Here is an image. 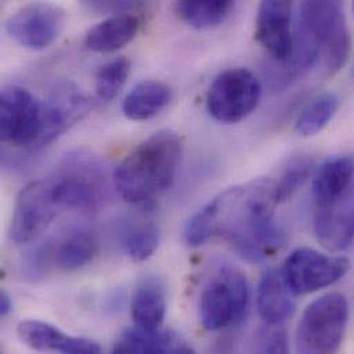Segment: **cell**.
I'll use <instances>...</instances> for the list:
<instances>
[{
  "label": "cell",
  "instance_id": "20",
  "mask_svg": "<svg viewBox=\"0 0 354 354\" xmlns=\"http://www.w3.org/2000/svg\"><path fill=\"white\" fill-rule=\"evenodd\" d=\"M171 87L160 80L140 82L123 100L122 111L133 122H144L160 113L171 101Z\"/></svg>",
  "mask_w": 354,
  "mask_h": 354
},
{
  "label": "cell",
  "instance_id": "27",
  "mask_svg": "<svg viewBox=\"0 0 354 354\" xmlns=\"http://www.w3.org/2000/svg\"><path fill=\"white\" fill-rule=\"evenodd\" d=\"M130 71L131 61L126 57L116 58L101 66L95 79L97 97L104 102L115 100L124 86Z\"/></svg>",
  "mask_w": 354,
  "mask_h": 354
},
{
  "label": "cell",
  "instance_id": "12",
  "mask_svg": "<svg viewBox=\"0 0 354 354\" xmlns=\"http://www.w3.org/2000/svg\"><path fill=\"white\" fill-rule=\"evenodd\" d=\"M43 105L41 133L35 148H43L80 122L90 111L86 94L72 82H58Z\"/></svg>",
  "mask_w": 354,
  "mask_h": 354
},
{
  "label": "cell",
  "instance_id": "29",
  "mask_svg": "<svg viewBox=\"0 0 354 354\" xmlns=\"http://www.w3.org/2000/svg\"><path fill=\"white\" fill-rule=\"evenodd\" d=\"M252 354H291L284 326L263 324L255 337Z\"/></svg>",
  "mask_w": 354,
  "mask_h": 354
},
{
  "label": "cell",
  "instance_id": "22",
  "mask_svg": "<svg viewBox=\"0 0 354 354\" xmlns=\"http://www.w3.org/2000/svg\"><path fill=\"white\" fill-rule=\"evenodd\" d=\"M17 335L24 345L40 353L66 354L75 338L40 320H22L17 326Z\"/></svg>",
  "mask_w": 354,
  "mask_h": 354
},
{
  "label": "cell",
  "instance_id": "2",
  "mask_svg": "<svg viewBox=\"0 0 354 354\" xmlns=\"http://www.w3.org/2000/svg\"><path fill=\"white\" fill-rule=\"evenodd\" d=\"M182 158L176 131L160 130L144 140L115 170L113 185L130 204L151 208L171 187Z\"/></svg>",
  "mask_w": 354,
  "mask_h": 354
},
{
  "label": "cell",
  "instance_id": "25",
  "mask_svg": "<svg viewBox=\"0 0 354 354\" xmlns=\"http://www.w3.org/2000/svg\"><path fill=\"white\" fill-rule=\"evenodd\" d=\"M170 335L162 331H147L138 327L120 334L112 354H166Z\"/></svg>",
  "mask_w": 354,
  "mask_h": 354
},
{
  "label": "cell",
  "instance_id": "28",
  "mask_svg": "<svg viewBox=\"0 0 354 354\" xmlns=\"http://www.w3.org/2000/svg\"><path fill=\"white\" fill-rule=\"evenodd\" d=\"M160 233L156 225L142 223L127 232L123 247L127 257L134 262L148 261L158 250Z\"/></svg>",
  "mask_w": 354,
  "mask_h": 354
},
{
  "label": "cell",
  "instance_id": "8",
  "mask_svg": "<svg viewBox=\"0 0 354 354\" xmlns=\"http://www.w3.org/2000/svg\"><path fill=\"white\" fill-rule=\"evenodd\" d=\"M349 268L351 262L344 257H330L302 247L286 258L280 270L292 295H306L335 284Z\"/></svg>",
  "mask_w": 354,
  "mask_h": 354
},
{
  "label": "cell",
  "instance_id": "14",
  "mask_svg": "<svg viewBox=\"0 0 354 354\" xmlns=\"http://www.w3.org/2000/svg\"><path fill=\"white\" fill-rule=\"evenodd\" d=\"M240 189L234 186L223 190L187 219L183 229V239L187 245L198 247L214 236L222 234Z\"/></svg>",
  "mask_w": 354,
  "mask_h": 354
},
{
  "label": "cell",
  "instance_id": "17",
  "mask_svg": "<svg viewBox=\"0 0 354 354\" xmlns=\"http://www.w3.org/2000/svg\"><path fill=\"white\" fill-rule=\"evenodd\" d=\"M257 309L263 324L284 326L294 313L295 302L287 288L281 270H268L257 290Z\"/></svg>",
  "mask_w": 354,
  "mask_h": 354
},
{
  "label": "cell",
  "instance_id": "31",
  "mask_svg": "<svg viewBox=\"0 0 354 354\" xmlns=\"http://www.w3.org/2000/svg\"><path fill=\"white\" fill-rule=\"evenodd\" d=\"M66 354H102V351L97 342L75 337Z\"/></svg>",
  "mask_w": 354,
  "mask_h": 354
},
{
  "label": "cell",
  "instance_id": "15",
  "mask_svg": "<svg viewBox=\"0 0 354 354\" xmlns=\"http://www.w3.org/2000/svg\"><path fill=\"white\" fill-rule=\"evenodd\" d=\"M317 240L330 251L348 248L354 239V192L344 200L317 208L315 216Z\"/></svg>",
  "mask_w": 354,
  "mask_h": 354
},
{
  "label": "cell",
  "instance_id": "4",
  "mask_svg": "<svg viewBox=\"0 0 354 354\" xmlns=\"http://www.w3.org/2000/svg\"><path fill=\"white\" fill-rule=\"evenodd\" d=\"M48 180L59 207L94 211L108 197L105 167L97 155L84 148L64 156Z\"/></svg>",
  "mask_w": 354,
  "mask_h": 354
},
{
  "label": "cell",
  "instance_id": "23",
  "mask_svg": "<svg viewBox=\"0 0 354 354\" xmlns=\"http://www.w3.org/2000/svg\"><path fill=\"white\" fill-rule=\"evenodd\" d=\"M234 3L229 0H190L176 6L182 21L196 29H209L225 22L233 12Z\"/></svg>",
  "mask_w": 354,
  "mask_h": 354
},
{
  "label": "cell",
  "instance_id": "13",
  "mask_svg": "<svg viewBox=\"0 0 354 354\" xmlns=\"http://www.w3.org/2000/svg\"><path fill=\"white\" fill-rule=\"evenodd\" d=\"M292 1L268 0L258 8L255 36L265 51L277 62L287 61L294 50Z\"/></svg>",
  "mask_w": 354,
  "mask_h": 354
},
{
  "label": "cell",
  "instance_id": "33",
  "mask_svg": "<svg viewBox=\"0 0 354 354\" xmlns=\"http://www.w3.org/2000/svg\"><path fill=\"white\" fill-rule=\"evenodd\" d=\"M166 354H196L194 351H192L190 348H186V346H179L176 349H171V351H167Z\"/></svg>",
  "mask_w": 354,
  "mask_h": 354
},
{
  "label": "cell",
  "instance_id": "34",
  "mask_svg": "<svg viewBox=\"0 0 354 354\" xmlns=\"http://www.w3.org/2000/svg\"><path fill=\"white\" fill-rule=\"evenodd\" d=\"M353 10H354V4H353Z\"/></svg>",
  "mask_w": 354,
  "mask_h": 354
},
{
  "label": "cell",
  "instance_id": "9",
  "mask_svg": "<svg viewBox=\"0 0 354 354\" xmlns=\"http://www.w3.org/2000/svg\"><path fill=\"white\" fill-rule=\"evenodd\" d=\"M58 208L61 207L48 179L28 183L18 193L14 204L10 225L11 240L18 245L36 241L50 227Z\"/></svg>",
  "mask_w": 354,
  "mask_h": 354
},
{
  "label": "cell",
  "instance_id": "16",
  "mask_svg": "<svg viewBox=\"0 0 354 354\" xmlns=\"http://www.w3.org/2000/svg\"><path fill=\"white\" fill-rule=\"evenodd\" d=\"M354 192V156H334L319 169L313 194L317 208L330 207Z\"/></svg>",
  "mask_w": 354,
  "mask_h": 354
},
{
  "label": "cell",
  "instance_id": "32",
  "mask_svg": "<svg viewBox=\"0 0 354 354\" xmlns=\"http://www.w3.org/2000/svg\"><path fill=\"white\" fill-rule=\"evenodd\" d=\"M11 310H12V299L6 291H1V294H0V315H1V317L8 316L11 313Z\"/></svg>",
  "mask_w": 354,
  "mask_h": 354
},
{
  "label": "cell",
  "instance_id": "1",
  "mask_svg": "<svg viewBox=\"0 0 354 354\" xmlns=\"http://www.w3.org/2000/svg\"><path fill=\"white\" fill-rule=\"evenodd\" d=\"M277 204L274 179L259 178L241 187L221 236L243 259L258 263L284 245V236L274 225Z\"/></svg>",
  "mask_w": 354,
  "mask_h": 354
},
{
  "label": "cell",
  "instance_id": "19",
  "mask_svg": "<svg viewBox=\"0 0 354 354\" xmlns=\"http://www.w3.org/2000/svg\"><path fill=\"white\" fill-rule=\"evenodd\" d=\"M141 26V21L133 14L112 15L94 25L86 35L84 44L94 53H113L134 40Z\"/></svg>",
  "mask_w": 354,
  "mask_h": 354
},
{
  "label": "cell",
  "instance_id": "3",
  "mask_svg": "<svg viewBox=\"0 0 354 354\" xmlns=\"http://www.w3.org/2000/svg\"><path fill=\"white\" fill-rule=\"evenodd\" d=\"M250 306L245 274L232 263L215 265L198 298V320L207 331H222L240 324Z\"/></svg>",
  "mask_w": 354,
  "mask_h": 354
},
{
  "label": "cell",
  "instance_id": "11",
  "mask_svg": "<svg viewBox=\"0 0 354 354\" xmlns=\"http://www.w3.org/2000/svg\"><path fill=\"white\" fill-rule=\"evenodd\" d=\"M66 14L53 3H30L17 10L6 22V30L19 46L29 50L50 47L62 33Z\"/></svg>",
  "mask_w": 354,
  "mask_h": 354
},
{
  "label": "cell",
  "instance_id": "5",
  "mask_svg": "<svg viewBox=\"0 0 354 354\" xmlns=\"http://www.w3.org/2000/svg\"><path fill=\"white\" fill-rule=\"evenodd\" d=\"M348 320L349 304L345 295L331 292L313 301L304 312L297 327V353H338Z\"/></svg>",
  "mask_w": 354,
  "mask_h": 354
},
{
  "label": "cell",
  "instance_id": "26",
  "mask_svg": "<svg viewBox=\"0 0 354 354\" xmlns=\"http://www.w3.org/2000/svg\"><path fill=\"white\" fill-rule=\"evenodd\" d=\"M315 167V160L309 155H297L286 162L277 179L276 194L279 203L291 198L310 177Z\"/></svg>",
  "mask_w": 354,
  "mask_h": 354
},
{
  "label": "cell",
  "instance_id": "30",
  "mask_svg": "<svg viewBox=\"0 0 354 354\" xmlns=\"http://www.w3.org/2000/svg\"><path fill=\"white\" fill-rule=\"evenodd\" d=\"M88 8L97 10L101 12H112L113 15H120L130 8H134L137 4L133 1H91L87 3Z\"/></svg>",
  "mask_w": 354,
  "mask_h": 354
},
{
  "label": "cell",
  "instance_id": "18",
  "mask_svg": "<svg viewBox=\"0 0 354 354\" xmlns=\"http://www.w3.org/2000/svg\"><path fill=\"white\" fill-rule=\"evenodd\" d=\"M167 312V291L158 277L145 279L136 290L131 301V317L136 327L160 331Z\"/></svg>",
  "mask_w": 354,
  "mask_h": 354
},
{
  "label": "cell",
  "instance_id": "6",
  "mask_svg": "<svg viewBox=\"0 0 354 354\" xmlns=\"http://www.w3.org/2000/svg\"><path fill=\"white\" fill-rule=\"evenodd\" d=\"M299 24L309 29L324 48L330 73L339 72L345 66L352 47L342 3L304 1L299 4Z\"/></svg>",
  "mask_w": 354,
  "mask_h": 354
},
{
  "label": "cell",
  "instance_id": "21",
  "mask_svg": "<svg viewBox=\"0 0 354 354\" xmlns=\"http://www.w3.org/2000/svg\"><path fill=\"white\" fill-rule=\"evenodd\" d=\"M100 251L95 236L88 230H75L44 251L47 262H53L61 270L80 269L97 257Z\"/></svg>",
  "mask_w": 354,
  "mask_h": 354
},
{
  "label": "cell",
  "instance_id": "24",
  "mask_svg": "<svg viewBox=\"0 0 354 354\" xmlns=\"http://www.w3.org/2000/svg\"><path fill=\"white\" fill-rule=\"evenodd\" d=\"M339 108V98L335 93H324L312 100L299 113L295 122V131L301 137H313L323 131Z\"/></svg>",
  "mask_w": 354,
  "mask_h": 354
},
{
  "label": "cell",
  "instance_id": "10",
  "mask_svg": "<svg viewBox=\"0 0 354 354\" xmlns=\"http://www.w3.org/2000/svg\"><path fill=\"white\" fill-rule=\"evenodd\" d=\"M43 123V105L24 87L6 86L0 94V136L14 147L35 148Z\"/></svg>",
  "mask_w": 354,
  "mask_h": 354
},
{
  "label": "cell",
  "instance_id": "7",
  "mask_svg": "<svg viewBox=\"0 0 354 354\" xmlns=\"http://www.w3.org/2000/svg\"><path fill=\"white\" fill-rule=\"evenodd\" d=\"M262 95L257 76L244 68L219 73L207 93V111L221 123H237L251 115Z\"/></svg>",
  "mask_w": 354,
  "mask_h": 354
}]
</instances>
